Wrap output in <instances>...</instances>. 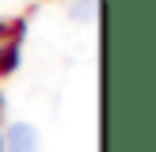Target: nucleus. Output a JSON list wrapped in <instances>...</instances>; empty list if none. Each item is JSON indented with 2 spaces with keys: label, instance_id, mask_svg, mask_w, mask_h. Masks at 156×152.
<instances>
[{
  "label": "nucleus",
  "instance_id": "nucleus-1",
  "mask_svg": "<svg viewBox=\"0 0 156 152\" xmlns=\"http://www.w3.org/2000/svg\"><path fill=\"white\" fill-rule=\"evenodd\" d=\"M4 152H42V137L27 122H12L4 133Z\"/></svg>",
  "mask_w": 156,
  "mask_h": 152
}]
</instances>
